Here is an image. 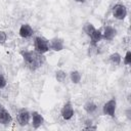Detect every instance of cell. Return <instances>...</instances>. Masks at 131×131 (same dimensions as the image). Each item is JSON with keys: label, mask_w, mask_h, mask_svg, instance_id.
I'll list each match as a JSON object with an SVG mask.
<instances>
[{"label": "cell", "mask_w": 131, "mask_h": 131, "mask_svg": "<svg viewBox=\"0 0 131 131\" xmlns=\"http://www.w3.org/2000/svg\"><path fill=\"white\" fill-rule=\"evenodd\" d=\"M96 30V28L94 27V25L93 24H91V23H86L84 26H83V31H84V33L87 35V36H91V34L94 32Z\"/></svg>", "instance_id": "17"}, {"label": "cell", "mask_w": 131, "mask_h": 131, "mask_svg": "<svg viewBox=\"0 0 131 131\" xmlns=\"http://www.w3.org/2000/svg\"><path fill=\"white\" fill-rule=\"evenodd\" d=\"M6 84H7L6 79L4 78V76L2 74H0V89H3L6 86Z\"/></svg>", "instance_id": "21"}, {"label": "cell", "mask_w": 131, "mask_h": 131, "mask_svg": "<svg viewBox=\"0 0 131 131\" xmlns=\"http://www.w3.org/2000/svg\"><path fill=\"white\" fill-rule=\"evenodd\" d=\"M116 110H117V100L116 98H112L107 100L103 105H102V113L105 116L114 118L116 115Z\"/></svg>", "instance_id": "4"}, {"label": "cell", "mask_w": 131, "mask_h": 131, "mask_svg": "<svg viewBox=\"0 0 131 131\" xmlns=\"http://www.w3.org/2000/svg\"><path fill=\"white\" fill-rule=\"evenodd\" d=\"M76 2H78V3H84L86 0H75Z\"/></svg>", "instance_id": "24"}, {"label": "cell", "mask_w": 131, "mask_h": 131, "mask_svg": "<svg viewBox=\"0 0 131 131\" xmlns=\"http://www.w3.org/2000/svg\"><path fill=\"white\" fill-rule=\"evenodd\" d=\"M1 108H2V104L0 103V110H1Z\"/></svg>", "instance_id": "25"}, {"label": "cell", "mask_w": 131, "mask_h": 131, "mask_svg": "<svg viewBox=\"0 0 131 131\" xmlns=\"http://www.w3.org/2000/svg\"><path fill=\"white\" fill-rule=\"evenodd\" d=\"M97 53H98V46H97V44L90 43V45L88 47V55L89 56H93V55H96Z\"/></svg>", "instance_id": "18"}, {"label": "cell", "mask_w": 131, "mask_h": 131, "mask_svg": "<svg viewBox=\"0 0 131 131\" xmlns=\"http://www.w3.org/2000/svg\"><path fill=\"white\" fill-rule=\"evenodd\" d=\"M17 122L20 126H27L31 121V113L27 108H20L17 113Z\"/></svg>", "instance_id": "6"}, {"label": "cell", "mask_w": 131, "mask_h": 131, "mask_svg": "<svg viewBox=\"0 0 131 131\" xmlns=\"http://www.w3.org/2000/svg\"><path fill=\"white\" fill-rule=\"evenodd\" d=\"M54 76H55V79H56L57 82H59V83H64L69 75H68V73H67L66 71H63V70H57V71L55 72Z\"/></svg>", "instance_id": "16"}, {"label": "cell", "mask_w": 131, "mask_h": 131, "mask_svg": "<svg viewBox=\"0 0 131 131\" xmlns=\"http://www.w3.org/2000/svg\"><path fill=\"white\" fill-rule=\"evenodd\" d=\"M20 55L24 61L26 62L27 67L31 71H36L44 62V57L42 56L43 54H40L33 50H21Z\"/></svg>", "instance_id": "1"}, {"label": "cell", "mask_w": 131, "mask_h": 131, "mask_svg": "<svg viewBox=\"0 0 131 131\" xmlns=\"http://www.w3.org/2000/svg\"><path fill=\"white\" fill-rule=\"evenodd\" d=\"M31 119H32V125H33V128L34 129L40 128L43 125V123H44L43 116L39 112H36V111H34L33 113H31Z\"/></svg>", "instance_id": "9"}, {"label": "cell", "mask_w": 131, "mask_h": 131, "mask_svg": "<svg viewBox=\"0 0 131 131\" xmlns=\"http://www.w3.org/2000/svg\"><path fill=\"white\" fill-rule=\"evenodd\" d=\"M117 35V30L110 25H106L103 27V31H102V39L105 41H112L114 40V38Z\"/></svg>", "instance_id": "8"}, {"label": "cell", "mask_w": 131, "mask_h": 131, "mask_svg": "<svg viewBox=\"0 0 131 131\" xmlns=\"http://www.w3.org/2000/svg\"><path fill=\"white\" fill-rule=\"evenodd\" d=\"M75 111H74V106L72 104L71 101H67L60 108V115L64 120H71L74 117Z\"/></svg>", "instance_id": "5"}, {"label": "cell", "mask_w": 131, "mask_h": 131, "mask_svg": "<svg viewBox=\"0 0 131 131\" xmlns=\"http://www.w3.org/2000/svg\"><path fill=\"white\" fill-rule=\"evenodd\" d=\"M34 48H35V51L40 53V54H44V53L48 52L50 50L49 40L46 39L43 36L35 37V39H34Z\"/></svg>", "instance_id": "2"}, {"label": "cell", "mask_w": 131, "mask_h": 131, "mask_svg": "<svg viewBox=\"0 0 131 131\" xmlns=\"http://www.w3.org/2000/svg\"><path fill=\"white\" fill-rule=\"evenodd\" d=\"M123 62H124L126 66H129V64L131 63V51H130V50H128V51L126 52V54H125V56H124V58H123Z\"/></svg>", "instance_id": "19"}, {"label": "cell", "mask_w": 131, "mask_h": 131, "mask_svg": "<svg viewBox=\"0 0 131 131\" xmlns=\"http://www.w3.org/2000/svg\"><path fill=\"white\" fill-rule=\"evenodd\" d=\"M69 77H70V80L73 84H79L81 82V79H82V74L79 71L74 70L69 74Z\"/></svg>", "instance_id": "14"}, {"label": "cell", "mask_w": 131, "mask_h": 131, "mask_svg": "<svg viewBox=\"0 0 131 131\" xmlns=\"http://www.w3.org/2000/svg\"><path fill=\"white\" fill-rule=\"evenodd\" d=\"M6 40H7V35H6V33H5L4 31L0 30V44H1V45L4 44V43L6 42Z\"/></svg>", "instance_id": "20"}, {"label": "cell", "mask_w": 131, "mask_h": 131, "mask_svg": "<svg viewBox=\"0 0 131 131\" xmlns=\"http://www.w3.org/2000/svg\"><path fill=\"white\" fill-rule=\"evenodd\" d=\"M126 114H127V117H128V119H129V120H130V119H131V117H130V110H128V111H127V113H126Z\"/></svg>", "instance_id": "23"}, {"label": "cell", "mask_w": 131, "mask_h": 131, "mask_svg": "<svg viewBox=\"0 0 131 131\" xmlns=\"http://www.w3.org/2000/svg\"><path fill=\"white\" fill-rule=\"evenodd\" d=\"M127 8L124 4H121V3H117L114 5L113 9H112V14L113 16L118 19V20H123L126 16H127Z\"/></svg>", "instance_id": "3"}, {"label": "cell", "mask_w": 131, "mask_h": 131, "mask_svg": "<svg viewBox=\"0 0 131 131\" xmlns=\"http://www.w3.org/2000/svg\"><path fill=\"white\" fill-rule=\"evenodd\" d=\"M84 129H85V130H96V126H92V125H90V126L84 127Z\"/></svg>", "instance_id": "22"}, {"label": "cell", "mask_w": 131, "mask_h": 131, "mask_svg": "<svg viewBox=\"0 0 131 131\" xmlns=\"http://www.w3.org/2000/svg\"><path fill=\"white\" fill-rule=\"evenodd\" d=\"M83 108H84V111L87 113V114H94L95 112H96V110H97V104L94 102V101H92V100H88V101H86L85 103H84V105H83Z\"/></svg>", "instance_id": "12"}, {"label": "cell", "mask_w": 131, "mask_h": 131, "mask_svg": "<svg viewBox=\"0 0 131 131\" xmlns=\"http://www.w3.org/2000/svg\"><path fill=\"white\" fill-rule=\"evenodd\" d=\"M11 122H12V117H11L10 113L7 110L2 107L0 110V124L7 126V125L11 124Z\"/></svg>", "instance_id": "11"}, {"label": "cell", "mask_w": 131, "mask_h": 131, "mask_svg": "<svg viewBox=\"0 0 131 131\" xmlns=\"http://www.w3.org/2000/svg\"><path fill=\"white\" fill-rule=\"evenodd\" d=\"M18 34L21 38H30L33 36L34 34V30L33 28L29 25V24H23L20 27H19V30H18Z\"/></svg>", "instance_id": "10"}, {"label": "cell", "mask_w": 131, "mask_h": 131, "mask_svg": "<svg viewBox=\"0 0 131 131\" xmlns=\"http://www.w3.org/2000/svg\"><path fill=\"white\" fill-rule=\"evenodd\" d=\"M108 60L113 66H119L122 61V56L119 52H113L108 56Z\"/></svg>", "instance_id": "15"}, {"label": "cell", "mask_w": 131, "mask_h": 131, "mask_svg": "<svg viewBox=\"0 0 131 131\" xmlns=\"http://www.w3.org/2000/svg\"><path fill=\"white\" fill-rule=\"evenodd\" d=\"M49 48H50V50L55 51V52L61 51L64 48V42L61 38L54 37V38L49 40Z\"/></svg>", "instance_id": "7"}, {"label": "cell", "mask_w": 131, "mask_h": 131, "mask_svg": "<svg viewBox=\"0 0 131 131\" xmlns=\"http://www.w3.org/2000/svg\"><path fill=\"white\" fill-rule=\"evenodd\" d=\"M91 39V43L92 44H98V42H100L102 40V31L100 29H96L90 36Z\"/></svg>", "instance_id": "13"}]
</instances>
